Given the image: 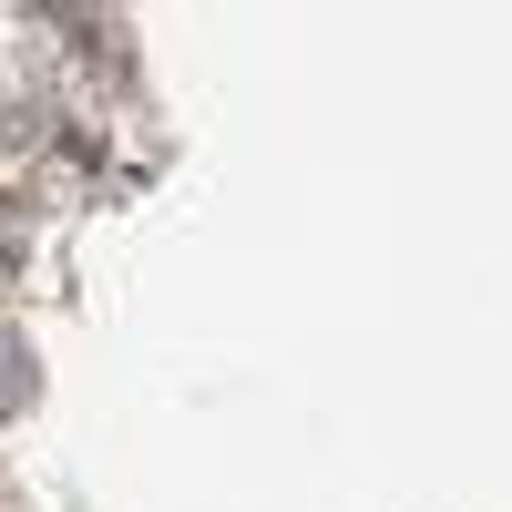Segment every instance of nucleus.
Masks as SVG:
<instances>
[{
  "label": "nucleus",
  "mask_w": 512,
  "mask_h": 512,
  "mask_svg": "<svg viewBox=\"0 0 512 512\" xmlns=\"http://www.w3.org/2000/svg\"><path fill=\"white\" fill-rule=\"evenodd\" d=\"M31 400V349H21V338H0V420H11Z\"/></svg>",
  "instance_id": "nucleus-1"
}]
</instances>
